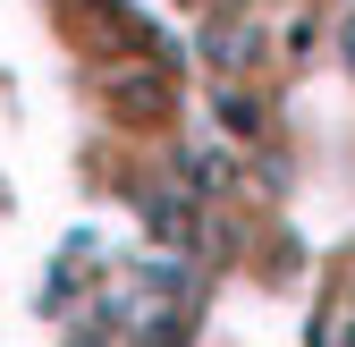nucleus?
<instances>
[{"label": "nucleus", "mask_w": 355, "mask_h": 347, "mask_svg": "<svg viewBox=\"0 0 355 347\" xmlns=\"http://www.w3.org/2000/svg\"><path fill=\"white\" fill-rule=\"evenodd\" d=\"M144 212L161 221V237H169V246H187V237H195V203H187V195H161V203H144Z\"/></svg>", "instance_id": "7ed1b4c3"}, {"label": "nucleus", "mask_w": 355, "mask_h": 347, "mask_svg": "<svg viewBox=\"0 0 355 347\" xmlns=\"http://www.w3.org/2000/svg\"><path fill=\"white\" fill-rule=\"evenodd\" d=\"M119 110H127V119H161V110H169V85H161L153 68H127V76H119Z\"/></svg>", "instance_id": "f257e3e1"}, {"label": "nucleus", "mask_w": 355, "mask_h": 347, "mask_svg": "<svg viewBox=\"0 0 355 347\" xmlns=\"http://www.w3.org/2000/svg\"><path fill=\"white\" fill-rule=\"evenodd\" d=\"M338 42H347V60H355V17H347V34H338Z\"/></svg>", "instance_id": "20e7f679"}, {"label": "nucleus", "mask_w": 355, "mask_h": 347, "mask_svg": "<svg viewBox=\"0 0 355 347\" xmlns=\"http://www.w3.org/2000/svg\"><path fill=\"white\" fill-rule=\"evenodd\" d=\"M203 51H211V68H245V60H254V26H245V17H220V26L203 34Z\"/></svg>", "instance_id": "f03ea898"}]
</instances>
